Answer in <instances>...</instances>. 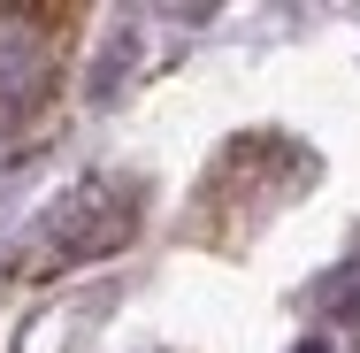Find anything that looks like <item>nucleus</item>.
<instances>
[{
  "instance_id": "7ed1b4c3",
  "label": "nucleus",
  "mask_w": 360,
  "mask_h": 353,
  "mask_svg": "<svg viewBox=\"0 0 360 353\" xmlns=\"http://www.w3.org/2000/svg\"><path fill=\"white\" fill-rule=\"evenodd\" d=\"M291 353H330V346H322V338H299V346H291Z\"/></svg>"
},
{
  "instance_id": "f257e3e1",
  "label": "nucleus",
  "mask_w": 360,
  "mask_h": 353,
  "mask_svg": "<svg viewBox=\"0 0 360 353\" xmlns=\"http://www.w3.org/2000/svg\"><path fill=\"white\" fill-rule=\"evenodd\" d=\"M139 230V185L123 177H84L62 200H46L31 223V246L8 261L15 277H46V269H77V261H100L115 246H131Z\"/></svg>"
},
{
  "instance_id": "f03ea898",
  "label": "nucleus",
  "mask_w": 360,
  "mask_h": 353,
  "mask_svg": "<svg viewBox=\"0 0 360 353\" xmlns=\"http://www.w3.org/2000/svg\"><path fill=\"white\" fill-rule=\"evenodd\" d=\"M70 54L62 8H0V108H39Z\"/></svg>"
}]
</instances>
